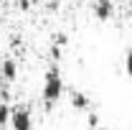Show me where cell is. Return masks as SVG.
<instances>
[{"label":"cell","instance_id":"obj_1","mask_svg":"<svg viewBox=\"0 0 132 130\" xmlns=\"http://www.w3.org/2000/svg\"><path fill=\"white\" fill-rule=\"evenodd\" d=\"M43 102H46V107H51L53 102H59V97L64 95V77H61V69L53 64L46 69V74H43Z\"/></svg>","mask_w":132,"mask_h":130},{"label":"cell","instance_id":"obj_2","mask_svg":"<svg viewBox=\"0 0 132 130\" xmlns=\"http://www.w3.org/2000/svg\"><path fill=\"white\" fill-rule=\"evenodd\" d=\"M10 125L13 130H31L33 128V115L26 105H18V107H10Z\"/></svg>","mask_w":132,"mask_h":130},{"label":"cell","instance_id":"obj_3","mask_svg":"<svg viewBox=\"0 0 132 130\" xmlns=\"http://www.w3.org/2000/svg\"><path fill=\"white\" fill-rule=\"evenodd\" d=\"M92 10H94V16L99 20H107V18L114 13V3L112 0H94L92 3Z\"/></svg>","mask_w":132,"mask_h":130},{"label":"cell","instance_id":"obj_4","mask_svg":"<svg viewBox=\"0 0 132 130\" xmlns=\"http://www.w3.org/2000/svg\"><path fill=\"white\" fill-rule=\"evenodd\" d=\"M0 74H3V79H5V82H13L18 77V64H15L13 56L3 59V64H0Z\"/></svg>","mask_w":132,"mask_h":130},{"label":"cell","instance_id":"obj_5","mask_svg":"<svg viewBox=\"0 0 132 130\" xmlns=\"http://www.w3.org/2000/svg\"><path fill=\"white\" fill-rule=\"evenodd\" d=\"M71 105H74L76 110H89L92 99H89V95L81 92V89H71Z\"/></svg>","mask_w":132,"mask_h":130},{"label":"cell","instance_id":"obj_6","mask_svg":"<svg viewBox=\"0 0 132 130\" xmlns=\"http://www.w3.org/2000/svg\"><path fill=\"white\" fill-rule=\"evenodd\" d=\"M10 122V105L8 102H0V125Z\"/></svg>","mask_w":132,"mask_h":130},{"label":"cell","instance_id":"obj_7","mask_svg":"<svg viewBox=\"0 0 132 130\" xmlns=\"http://www.w3.org/2000/svg\"><path fill=\"white\" fill-rule=\"evenodd\" d=\"M125 69H127V77L132 79V49L125 51Z\"/></svg>","mask_w":132,"mask_h":130},{"label":"cell","instance_id":"obj_8","mask_svg":"<svg viewBox=\"0 0 132 130\" xmlns=\"http://www.w3.org/2000/svg\"><path fill=\"white\" fill-rule=\"evenodd\" d=\"M89 128H99V115L97 112H89Z\"/></svg>","mask_w":132,"mask_h":130},{"label":"cell","instance_id":"obj_9","mask_svg":"<svg viewBox=\"0 0 132 130\" xmlns=\"http://www.w3.org/2000/svg\"><path fill=\"white\" fill-rule=\"evenodd\" d=\"M64 44H66V33L59 31V33H56V46H64Z\"/></svg>","mask_w":132,"mask_h":130},{"label":"cell","instance_id":"obj_10","mask_svg":"<svg viewBox=\"0 0 132 130\" xmlns=\"http://www.w3.org/2000/svg\"><path fill=\"white\" fill-rule=\"evenodd\" d=\"M89 130H107V128H102V125H99V128H89Z\"/></svg>","mask_w":132,"mask_h":130},{"label":"cell","instance_id":"obj_11","mask_svg":"<svg viewBox=\"0 0 132 130\" xmlns=\"http://www.w3.org/2000/svg\"><path fill=\"white\" fill-rule=\"evenodd\" d=\"M130 18H132V8H130Z\"/></svg>","mask_w":132,"mask_h":130}]
</instances>
